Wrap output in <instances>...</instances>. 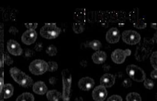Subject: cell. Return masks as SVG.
<instances>
[{
    "label": "cell",
    "instance_id": "42",
    "mask_svg": "<svg viewBox=\"0 0 157 101\" xmlns=\"http://www.w3.org/2000/svg\"><path fill=\"white\" fill-rule=\"evenodd\" d=\"M2 67V62L1 60H0V68H1Z\"/></svg>",
    "mask_w": 157,
    "mask_h": 101
},
{
    "label": "cell",
    "instance_id": "39",
    "mask_svg": "<svg viewBox=\"0 0 157 101\" xmlns=\"http://www.w3.org/2000/svg\"><path fill=\"white\" fill-rule=\"evenodd\" d=\"M80 65L82 67H86L87 66V62L85 60H83V61L80 62Z\"/></svg>",
    "mask_w": 157,
    "mask_h": 101
},
{
    "label": "cell",
    "instance_id": "16",
    "mask_svg": "<svg viewBox=\"0 0 157 101\" xmlns=\"http://www.w3.org/2000/svg\"><path fill=\"white\" fill-rule=\"evenodd\" d=\"M107 59V54L103 51H96L92 56V60L96 64H101L105 63Z\"/></svg>",
    "mask_w": 157,
    "mask_h": 101
},
{
    "label": "cell",
    "instance_id": "32",
    "mask_svg": "<svg viewBox=\"0 0 157 101\" xmlns=\"http://www.w3.org/2000/svg\"><path fill=\"white\" fill-rule=\"evenodd\" d=\"M38 24L36 23H33V24H25V27L28 28V30H35L36 29Z\"/></svg>",
    "mask_w": 157,
    "mask_h": 101
},
{
    "label": "cell",
    "instance_id": "43",
    "mask_svg": "<svg viewBox=\"0 0 157 101\" xmlns=\"http://www.w3.org/2000/svg\"><path fill=\"white\" fill-rule=\"evenodd\" d=\"M1 101H3V100H1Z\"/></svg>",
    "mask_w": 157,
    "mask_h": 101
},
{
    "label": "cell",
    "instance_id": "11",
    "mask_svg": "<svg viewBox=\"0 0 157 101\" xmlns=\"http://www.w3.org/2000/svg\"><path fill=\"white\" fill-rule=\"evenodd\" d=\"M120 32L116 27H112L107 32L106 41L110 44H116L120 39Z\"/></svg>",
    "mask_w": 157,
    "mask_h": 101
},
{
    "label": "cell",
    "instance_id": "10",
    "mask_svg": "<svg viewBox=\"0 0 157 101\" xmlns=\"http://www.w3.org/2000/svg\"><path fill=\"white\" fill-rule=\"evenodd\" d=\"M108 95L106 88L102 86H98L92 92V97L95 101H104Z\"/></svg>",
    "mask_w": 157,
    "mask_h": 101
},
{
    "label": "cell",
    "instance_id": "8",
    "mask_svg": "<svg viewBox=\"0 0 157 101\" xmlns=\"http://www.w3.org/2000/svg\"><path fill=\"white\" fill-rule=\"evenodd\" d=\"M7 49L11 55L15 56H19L22 54V49L17 41L10 39L7 43Z\"/></svg>",
    "mask_w": 157,
    "mask_h": 101
},
{
    "label": "cell",
    "instance_id": "6",
    "mask_svg": "<svg viewBox=\"0 0 157 101\" xmlns=\"http://www.w3.org/2000/svg\"><path fill=\"white\" fill-rule=\"evenodd\" d=\"M122 41L127 44L130 45H135L140 43L141 41V35L136 31L128 30L123 32L122 35Z\"/></svg>",
    "mask_w": 157,
    "mask_h": 101
},
{
    "label": "cell",
    "instance_id": "37",
    "mask_svg": "<svg viewBox=\"0 0 157 101\" xmlns=\"http://www.w3.org/2000/svg\"><path fill=\"white\" fill-rule=\"evenodd\" d=\"M123 76H124V74H123L122 72H117V73H116V75L114 77L118 78L120 79V78H123Z\"/></svg>",
    "mask_w": 157,
    "mask_h": 101
},
{
    "label": "cell",
    "instance_id": "34",
    "mask_svg": "<svg viewBox=\"0 0 157 101\" xmlns=\"http://www.w3.org/2000/svg\"><path fill=\"white\" fill-rule=\"evenodd\" d=\"M102 69L104 70V71H105V72H109V71L111 70V67H110V65L108 64V63H106V64L103 65Z\"/></svg>",
    "mask_w": 157,
    "mask_h": 101
},
{
    "label": "cell",
    "instance_id": "5",
    "mask_svg": "<svg viewBox=\"0 0 157 101\" xmlns=\"http://www.w3.org/2000/svg\"><path fill=\"white\" fill-rule=\"evenodd\" d=\"M29 70L33 75H43L48 71V63L41 59L34 60L30 63Z\"/></svg>",
    "mask_w": 157,
    "mask_h": 101
},
{
    "label": "cell",
    "instance_id": "3",
    "mask_svg": "<svg viewBox=\"0 0 157 101\" xmlns=\"http://www.w3.org/2000/svg\"><path fill=\"white\" fill-rule=\"evenodd\" d=\"M61 33V29L56 26L55 23L45 24L41 28L40 35L47 39H54L57 38Z\"/></svg>",
    "mask_w": 157,
    "mask_h": 101
},
{
    "label": "cell",
    "instance_id": "4",
    "mask_svg": "<svg viewBox=\"0 0 157 101\" xmlns=\"http://www.w3.org/2000/svg\"><path fill=\"white\" fill-rule=\"evenodd\" d=\"M126 72L132 80L136 82H142L146 79L145 72L136 65H128L126 68Z\"/></svg>",
    "mask_w": 157,
    "mask_h": 101
},
{
    "label": "cell",
    "instance_id": "18",
    "mask_svg": "<svg viewBox=\"0 0 157 101\" xmlns=\"http://www.w3.org/2000/svg\"><path fill=\"white\" fill-rule=\"evenodd\" d=\"M3 90H4V98L8 99L12 97L13 94V86L10 84H6L3 86Z\"/></svg>",
    "mask_w": 157,
    "mask_h": 101
},
{
    "label": "cell",
    "instance_id": "12",
    "mask_svg": "<svg viewBox=\"0 0 157 101\" xmlns=\"http://www.w3.org/2000/svg\"><path fill=\"white\" fill-rule=\"evenodd\" d=\"M95 84L94 80L89 77H85L78 81V86L82 91H89L94 87Z\"/></svg>",
    "mask_w": 157,
    "mask_h": 101
},
{
    "label": "cell",
    "instance_id": "24",
    "mask_svg": "<svg viewBox=\"0 0 157 101\" xmlns=\"http://www.w3.org/2000/svg\"><path fill=\"white\" fill-rule=\"evenodd\" d=\"M58 70V63L55 61H49L48 63V71L53 72Z\"/></svg>",
    "mask_w": 157,
    "mask_h": 101
},
{
    "label": "cell",
    "instance_id": "30",
    "mask_svg": "<svg viewBox=\"0 0 157 101\" xmlns=\"http://www.w3.org/2000/svg\"><path fill=\"white\" fill-rule=\"evenodd\" d=\"M25 56L27 58H31L34 56V51L32 50L31 49H27L25 52Z\"/></svg>",
    "mask_w": 157,
    "mask_h": 101
},
{
    "label": "cell",
    "instance_id": "27",
    "mask_svg": "<svg viewBox=\"0 0 157 101\" xmlns=\"http://www.w3.org/2000/svg\"><path fill=\"white\" fill-rule=\"evenodd\" d=\"M4 62L6 63L7 65L10 66V65H11L12 63H13V59H12V58L8 56V54H5L4 55Z\"/></svg>",
    "mask_w": 157,
    "mask_h": 101
},
{
    "label": "cell",
    "instance_id": "21",
    "mask_svg": "<svg viewBox=\"0 0 157 101\" xmlns=\"http://www.w3.org/2000/svg\"><path fill=\"white\" fill-rule=\"evenodd\" d=\"M89 47L94 50L99 51V49L101 47V43L98 40H94L89 43Z\"/></svg>",
    "mask_w": 157,
    "mask_h": 101
},
{
    "label": "cell",
    "instance_id": "17",
    "mask_svg": "<svg viewBox=\"0 0 157 101\" xmlns=\"http://www.w3.org/2000/svg\"><path fill=\"white\" fill-rule=\"evenodd\" d=\"M46 96L49 101H59L62 97V93L56 90H51L47 92Z\"/></svg>",
    "mask_w": 157,
    "mask_h": 101
},
{
    "label": "cell",
    "instance_id": "33",
    "mask_svg": "<svg viewBox=\"0 0 157 101\" xmlns=\"http://www.w3.org/2000/svg\"><path fill=\"white\" fill-rule=\"evenodd\" d=\"M9 33L10 34H13V35H17L18 33H19V31L17 27H10V29H9Z\"/></svg>",
    "mask_w": 157,
    "mask_h": 101
},
{
    "label": "cell",
    "instance_id": "2",
    "mask_svg": "<svg viewBox=\"0 0 157 101\" xmlns=\"http://www.w3.org/2000/svg\"><path fill=\"white\" fill-rule=\"evenodd\" d=\"M62 98L63 101H70L71 88L72 84V75L70 70L65 69L62 72Z\"/></svg>",
    "mask_w": 157,
    "mask_h": 101
},
{
    "label": "cell",
    "instance_id": "1",
    "mask_svg": "<svg viewBox=\"0 0 157 101\" xmlns=\"http://www.w3.org/2000/svg\"><path fill=\"white\" fill-rule=\"evenodd\" d=\"M10 74L14 81L22 87H30L33 84V79L17 67H12L10 70Z\"/></svg>",
    "mask_w": 157,
    "mask_h": 101
},
{
    "label": "cell",
    "instance_id": "35",
    "mask_svg": "<svg viewBox=\"0 0 157 101\" xmlns=\"http://www.w3.org/2000/svg\"><path fill=\"white\" fill-rule=\"evenodd\" d=\"M56 81H57V79L55 77H51L49 79V83L51 84V85H55L56 84Z\"/></svg>",
    "mask_w": 157,
    "mask_h": 101
},
{
    "label": "cell",
    "instance_id": "20",
    "mask_svg": "<svg viewBox=\"0 0 157 101\" xmlns=\"http://www.w3.org/2000/svg\"><path fill=\"white\" fill-rule=\"evenodd\" d=\"M126 101H142L140 94L136 92H131L126 97Z\"/></svg>",
    "mask_w": 157,
    "mask_h": 101
},
{
    "label": "cell",
    "instance_id": "40",
    "mask_svg": "<svg viewBox=\"0 0 157 101\" xmlns=\"http://www.w3.org/2000/svg\"><path fill=\"white\" fill-rule=\"evenodd\" d=\"M74 101H83V98L82 97H78L77 98H76Z\"/></svg>",
    "mask_w": 157,
    "mask_h": 101
},
{
    "label": "cell",
    "instance_id": "41",
    "mask_svg": "<svg viewBox=\"0 0 157 101\" xmlns=\"http://www.w3.org/2000/svg\"><path fill=\"white\" fill-rule=\"evenodd\" d=\"M151 27L154 28V29H156V24H151Z\"/></svg>",
    "mask_w": 157,
    "mask_h": 101
},
{
    "label": "cell",
    "instance_id": "26",
    "mask_svg": "<svg viewBox=\"0 0 157 101\" xmlns=\"http://www.w3.org/2000/svg\"><path fill=\"white\" fill-rule=\"evenodd\" d=\"M144 86L147 89H152L154 87V82L150 79H145L144 81Z\"/></svg>",
    "mask_w": 157,
    "mask_h": 101
},
{
    "label": "cell",
    "instance_id": "19",
    "mask_svg": "<svg viewBox=\"0 0 157 101\" xmlns=\"http://www.w3.org/2000/svg\"><path fill=\"white\" fill-rule=\"evenodd\" d=\"M34 96L31 93L24 92L22 95H19L17 98L16 101H34Z\"/></svg>",
    "mask_w": 157,
    "mask_h": 101
},
{
    "label": "cell",
    "instance_id": "28",
    "mask_svg": "<svg viewBox=\"0 0 157 101\" xmlns=\"http://www.w3.org/2000/svg\"><path fill=\"white\" fill-rule=\"evenodd\" d=\"M122 86L124 88H129L132 86V81L131 78H126L122 82Z\"/></svg>",
    "mask_w": 157,
    "mask_h": 101
},
{
    "label": "cell",
    "instance_id": "36",
    "mask_svg": "<svg viewBox=\"0 0 157 101\" xmlns=\"http://www.w3.org/2000/svg\"><path fill=\"white\" fill-rule=\"evenodd\" d=\"M3 86H4V80H3V78H0V95L2 91Z\"/></svg>",
    "mask_w": 157,
    "mask_h": 101
},
{
    "label": "cell",
    "instance_id": "38",
    "mask_svg": "<svg viewBox=\"0 0 157 101\" xmlns=\"http://www.w3.org/2000/svg\"><path fill=\"white\" fill-rule=\"evenodd\" d=\"M151 78L153 79H156L157 78V75H156V70H153L152 71V72L151 73Z\"/></svg>",
    "mask_w": 157,
    "mask_h": 101
},
{
    "label": "cell",
    "instance_id": "29",
    "mask_svg": "<svg viewBox=\"0 0 157 101\" xmlns=\"http://www.w3.org/2000/svg\"><path fill=\"white\" fill-rule=\"evenodd\" d=\"M107 101H122V97L119 96V95H114L110 96L109 98L107 100Z\"/></svg>",
    "mask_w": 157,
    "mask_h": 101
},
{
    "label": "cell",
    "instance_id": "25",
    "mask_svg": "<svg viewBox=\"0 0 157 101\" xmlns=\"http://www.w3.org/2000/svg\"><path fill=\"white\" fill-rule=\"evenodd\" d=\"M156 57H157V52L155 51L151 54V63L152 65V67L154 68L155 70H157V63H156Z\"/></svg>",
    "mask_w": 157,
    "mask_h": 101
},
{
    "label": "cell",
    "instance_id": "7",
    "mask_svg": "<svg viewBox=\"0 0 157 101\" xmlns=\"http://www.w3.org/2000/svg\"><path fill=\"white\" fill-rule=\"evenodd\" d=\"M131 50L129 49H127L125 50H123L121 49H115L111 54V59L115 63L121 64L123 63L125 61L126 58L128 56H131Z\"/></svg>",
    "mask_w": 157,
    "mask_h": 101
},
{
    "label": "cell",
    "instance_id": "22",
    "mask_svg": "<svg viewBox=\"0 0 157 101\" xmlns=\"http://www.w3.org/2000/svg\"><path fill=\"white\" fill-rule=\"evenodd\" d=\"M46 53L50 56H55L57 54V49L54 45L51 44V45L48 46L46 49Z\"/></svg>",
    "mask_w": 157,
    "mask_h": 101
},
{
    "label": "cell",
    "instance_id": "15",
    "mask_svg": "<svg viewBox=\"0 0 157 101\" xmlns=\"http://www.w3.org/2000/svg\"><path fill=\"white\" fill-rule=\"evenodd\" d=\"M151 49H147V47H142L140 46L137 47L136 53V58L138 61H144L145 58H147L149 56Z\"/></svg>",
    "mask_w": 157,
    "mask_h": 101
},
{
    "label": "cell",
    "instance_id": "14",
    "mask_svg": "<svg viewBox=\"0 0 157 101\" xmlns=\"http://www.w3.org/2000/svg\"><path fill=\"white\" fill-rule=\"evenodd\" d=\"M33 92L39 95H43L47 93L48 87L43 81H37L33 84Z\"/></svg>",
    "mask_w": 157,
    "mask_h": 101
},
{
    "label": "cell",
    "instance_id": "9",
    "mask_svg": "<svg viewBox=\"0 0 157 101\" xmlns=\"http://www.w3.org/2000/svg\"><path fill=\"white\" fill-rule=\"evenodd\" d=\"M37 39V33L34 30H28L22 35V41L26 45L33 44Z\"/></svg>",
    "mask_w": 157,
    "mask_h": 101
},
{
    "label": "cell",
    "instance_id": "23",
    "mask_svg": "<svg viewBox=\"0 0 157 101\" xmlns=\"http://www.w3.org/2000/svg\"><path fill=\"white\" fill-rule=\"evenodd\" d=\"M73 31L75 33L80 34V33H83L85 31V27H84L83 24H74L73 25Z\"/></svg>",
    "mask_w": 157,
    "mask_h": 101
},
{
    "label": "cell",
    "instance_id": "31",
    "mask_svg": "<svg viewBox=\"0 0 157 101\" xmlns=\"http://www.w3.org/2000/svg\"><path fill=\"white\" fill-rule=\"evenodd\" d=\"M34 49L37 52H41L42 50V49H43V44L42 42H39V43H37L35 45Z\"/></svg>",
    "mask_w": 157,
    "mask_h": 101
},
{
    "label": "cell",
    "instance_id": "13",
    "mask_svg": "<svg viewBox=\"0 0 157 101\" xmlns=\"http://www.w3.org/2000/svg\"><path fill=\"white\" fill-rule=\"evenodd\" d=\"M116 78L114 77L113 75L111 74L106 73L101 76L100 78V84L101 86H104L105 88H110L113 86L115 84Z\"/></svg>",
    "mask_w": 157,
    "mask_h": 101
}]
</instances>
